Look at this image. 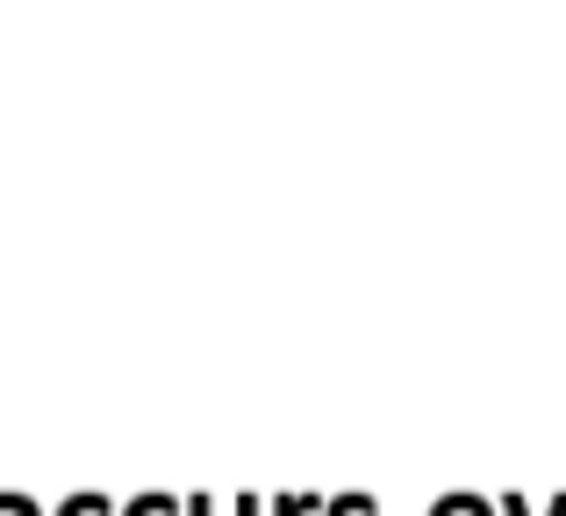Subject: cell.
<instances>
[{
  "mask_svg": "<svg viewBox=\"0 0 566 516\" xmlns=\"http://www.w3.org/2000/svg\"><path fill=\"white\" fill-rule=\"evenodd\" d=\"M0 516H36V509H29L22 495H0Z\"/></svg>",
  "mask_w": 566,
  "mask_h": 516,
  "instance_id": "obj_1",
  "label": "cell"
},
{
  "mask_svg": "<svg viewBox=\"0 0 566 516\" xmlns=\"http://www.w3.org/2000/svg\"><path fill=\"white\" fill-rule=\"evenodd\" d=\"M438 516H488L481 503H452V509H438Z\"/></svg>",
  "mask_w": 566,
  "mask_h": 516,
  "instance_id": "obj_2",
  "label": "cell"
},
{
  "mask_svg": "<svg viewBox=\"0 0 566 516\" xmlns=\"http://www.w3.org/2000/svg\"><path fill=\"white\" fill-rule=\"evenodd\" d=\"M65 516H101V503H80V509H65Z\"/></svg>",
  "mask_w": 566,
  "mask_h": 516,
  "instance_id": "obj_3",
  "label": "cell"
}]
</instances>
